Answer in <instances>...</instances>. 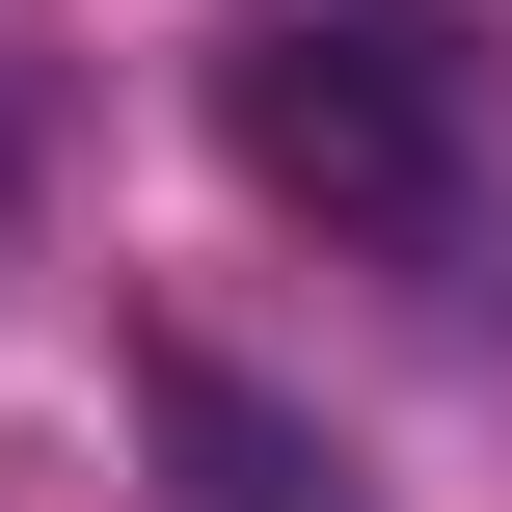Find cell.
Masks as SVG:
<instances>
[{
    "instance_id": "cell-1",
    "label": "cell",
    "mask_w": 512,
    "mask_h": 512,
    "mask_svg": "<svg viewBox=\"0 0 512 512\" xmlns=\"http://www.w3.org/2000/svg\"><path fill=\"white\" fill-rule=\"evenodd\" d=\"M216 135H243V189L324 216V243H432V216H459V54H432L405 0H270V27L216 54Z\"/></svg>"
},
{
    "instance_id": "cell-2",
    "label": "cell",
    "mask_w": 512,
    "mask_h": 512,
    "mask_svg": "<svg viewBox=\"0 0 512 512\" xmlns=\"http://www.w3.org/2000/svg\"><path fill=\"white\" fill-rule=\"evenodd\" d=\"M135 405H162V512H351V459H324L243 351H162Z\"/></svg>"
}]
</instances>
